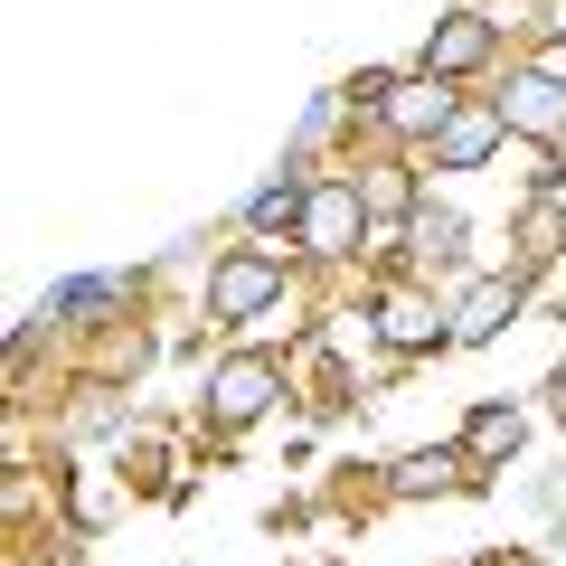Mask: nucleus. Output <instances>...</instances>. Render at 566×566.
<instances>
[{"mask_svg": "<svg viewBox=\"0 0 566 566\" xmlns=\"http://www.w3.org/2000/svg\"><path fill=\"white\" fill-rule=\"evenodd\" d=\"M274 293H283V264L274 255H227L218 274H208V312H218V322H255Z\"/></svg>", "mask_w": 566, "mask_h": 566, "instance_id": "f257e3e1", "label": "nucleus"}, {"mask_svg": "<svg viewBox=\"0 0 566 566\" xmlns=\"http://www.w3.org/2000/svg\"><path fill=\"white\" fill-rule=\"evenodd\" d=\"M491 142H501V104H453V123L434 133V161L444 170H482Z\"/></svg>", "mask_w": 566, "mask_h": 566, "instance_id": "f03ea898", "label": "nucleus"}, {"mask_svg": "<svg viewBox=\"0 0 566 566\" xmlns=\"http://www.w3.org/2000/svg\"><path fill=\"white\" fill-rule=\"evenodd\" d=\"M208 397H218L227 424H255L264 406H274V359H227L218 378H208Z\"/></svg>", "mask_w": 566, "mask_h": 566, "instance_id": "7ed1b4c3", "label": "nucleus"}, {"mask_svg": "<svg viewBox=\"0 0 566 566\" xmlns=\"http://www.w3.org/2000/svg\"><path fill=\"white\" fill-rule=\"evenodd\" d=\"M501 123H520V133L557 142V133H566V85H557V76H510V95H501Z\"/></svg>", "mask_w": 566, "mask_h": 566, "instance_id": "20e7f679", "label": "nucleus"}, {"mask_svg": "<svg viewBox=\"0 0 566 566\" xmlns=\"http://www.w3.org/2000/svg\"><path fill=\"white\" fill-rule=\"evenodd\" d=\"M349 237H359V189H312L303 199V245L312 255H349Z\"/></svg>", "mask_w": 566, "mask_h": 566, "instance_id": "39448f33", "label": "nucleus"}, {"mask_svg": "<svg viewBox=\"0 0 566 566\" xmlns=\"http://www.w3.org/2000/svg\"><path fill=\"white\" fill-rule=\"evenodd\" d=\"M491 57V20H444L434 39H424V57H416V76H463V66H482Z\"/></svg>", "mask_w": 566, "mask_h": 566, "instance_id": "423d86ee", "label": "nucleus"}, {"mask_svg": "<svg viewBox=\"0 0 566 566\" xmlns=\"http://www.w3.org/2000/svg\"><path fill=\"white\" fill-rule=\"evenodd\" d=\"M510 312H520V283H510V274L472 283V293H463V312H453V340H491V331H501Z\"/></svg>", "mask_w": 566, "mask_h": 566, "instance_id": "0eeeda50", "label": "nucleus"}, {"mask_svg": "<svg viewBox=\"0 0 566 566\" xmlns=\"http://www.w3.org/2000/svg\"><path fill=\"white\" fill-rule=\"evenodd\" d=\"M387 123H397V133H444V123H453V95H444L434 76H416V85L387 95Z\"/></svg>", "mask_w": 566, "mask_h": 566, "instance_id": "6e6552de", "label": "nucleus"}, {"mask_svg": "<svg viewBox=\"0 0 566 566\" xmlns=\"http://www.w3.org/2000/svg\"><path fill=\"white\" fill-rule=\"evenodd\" d=\"M472 453H482V463H501V453H520V416H510V406H482V416H472V434H463Z\"/></svg>", "mask_w": 566, "mask_h": 566, "instance_id": "1a4fd4ad", "label": "nucleus"}, {"mask_svg": "<svg viewBox=\"0 0 566 566\" xmlns=\"http://www.w3.org/2000/svg\"><path fill=\"white\" fill-rule=\"evenodd\" d=\"M387 340H397V349H424V340H444V322H434L424 303H387Z\"/></svg>", "mask_w": 566, "mask_h": 566, "instance_id": "9d476101", "label": "nucleus"}, {"mask_svg": "<svg viewBox=\"0 0 566 566\" xmlns=\"http://www.w3.org/2000/svg\"><path fill=\"white\" fill-rule=\"evenodd\" d=\"M303 199H312V189H293V180H274V189H255V227H283V218L303 227Z\"/></svg>", "mask_w": 566, "mask_h": 566, "instance_id": "9b49d317", "label": "nucleus"}, {"mask_svg": "<svg viewBox=\"0 0 566 566\" xmlns=\"http://www.w3.org/2000/svg\"><path fill=\"white\" fill-rule=\"evenodd\" d=\"M444 453H416V463H397V491H434V482H444Z\"/></svg>", "mask_w": 566, "mask_h": 566, "instance_id": "f8f14e48", "label": "nucleus"}]
</instances>
